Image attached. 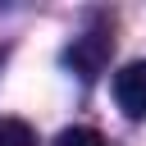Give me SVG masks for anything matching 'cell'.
I'll use <instances>...</instances> for the list:
<instances>
[{
  "mask_svg": "<svg viewBox=\"0 0 146 146\" xmlns=\"http://www.w3.org/2000/svg\"><path fill=\"white\" fill-rule=\"evenodd\" d=\"M114 100L128 119H146V59L114 73Z\"/></svg>",
  "mask_w": 146,
  "mask_h": 146,
  "instance_id": "6da1fadb",
  "label": "cell"
},
{
  "mask_svg": "<svg viewBox=\"0 0 146 146\" xmlns=\"http://www.w3.org/2000/svg\"><path fill=\"white\" fill-rule=\"evenodd\" d=\"M105 50H110V41L105 36H91V41H78L73 50H68V64L82 73V78H96L100 73V59H105Z\"/></svg>",
  "mask_w": 146,
  "mask_h": 146,
  "instance_id": "7a4b0ae2",
  "label": "cell"
},
{
  "mask_svg": "<svg viewBox=\"0 0 146 146\" xmlns=\"http://www.w3.org/2000/svg\"><path fill=\"white\" fill-rule=\"evenodd\" d=\"M55 146H110L96 128H64L59 137H55Z\"/></svg>",
  "mask_w": 146,
  "mask_h": 146,
  "instance_id": "277c9868",
  "label": "cell"
},
{
  "mask_svg": "<svg viewBox=\"0 0 146 146\" xmlns=\"http://www.w3.org/2000/svg\"><path fill=\"white\" fill-rule=\"evenodd\" d=\"M0 146H36V137L23 119H0Z\"/></svg>",
  "mask_w": 146,
  "mask_h": 146,
  "instance_id": "3957f363",
  "label": "cell"
}]
</instances>
